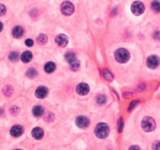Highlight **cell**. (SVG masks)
<instances>
[{
  "instance_id": "cell-1",
  "label": "cell",
  "mask_w": 160,
  "mask_h": 150,
  "mask_svg": "<svg viewBox=\"0 0 160 150\" xmlns=\"http://www.w3.org/2000/svg\"><path fill=\"white\" fill-rule=\"evenodd\" d=\"M130 58H131V55L127 49L121 48L115 52V59L119 64H125L128 62Z\"/></svg>"
},
{
  "instance_id": "cell-2",
  "label": "cell",
  "mask_w": 160,
  "mask_h": 150,
  "mask_svg": "<svg viewBox=\"0 0 160 150\" xmlns=\"http://www.w3.org/2000/svg\"><path fill=\"white\" fill-rule=\"evenodd\" d=\"M95 133L97 137L99 139H105L108 136L110 133V128L108 125L105 123H99L95 127Z\"/></svg>"
},
{
  "instance_id": "cell-3",
  "label": "cell",
  "mask_w": 160,
  "mask_h": 150,
  "mask_svg": "<svg viewBox=\"0 0 160 150\" xmlns=\"http://www.w3.org/2000/svg\"><path fill=\"white\" fill-rule=\"evenodd\" d=\"M141 127L145 132H151L155 128V122L150 117H145L141 121Z\"/></svg>"
},
{
  "instance_id": "cell-4",
  "label": "cell",
  "mask_w": 160,
  "mask_h": 150,
  "mask_svg": "<svg viewBox=\"0 0 160 150\" xmlns=\"http://www.w3.org/2000/svg\"><path fill=\"white\" fill-rule=\"evenodd\" d=\"M61 12L65 16H70L74 13V6L72 2L65 1L61 4Z\"/></svg>"
},
{
  "instance_id": "cell-5",
  "label": "cell",
  "mask_w": 160,
  "mask_h": 150,
  "mask_svg": "<svg viewBox=\"0 0 160 150\" xmlns=\"http://www.w3.org/2000/svg\"><path fill=\"white\" fill-rule=\"evenodd\" d=\"M145 5L140 1H135L131 5V12L136 16H140L145 12Z\"/></svg>"
},
{
  "instance_id": "cell-6",
  "label": "cell",
  "mask_w": 160,
  "mask_h": 150,
  "mask_svg": "<svg viewBox=\"0 0 160 150\" xmlns=\"http://www.w3.org/2000/svg\"><path fill=\"white\" fill-rule=\"evenodd\" d=\"M160 60L157 55H151L147 59V65L149 68L155 69L159 65Z\"/></svg>"
},
{
  "instance_id": "cell-7",
  "label": "cell",
  "mask_w": 160,
  "mask_h": 150,
  "mask_svg": "<svg viewBox=\"0 0 160 150\" xmlns=\"http://www.w3.org/2000/svg\"><path fill=\"white\" fill-rule=\"evenodd\" d=\"M68 37L66 34H58L56 38V42L58 46H61V47H65L68 44Z\"/></svg>"
},
{
  "instance_id": "cell-8",
  "label": "cell",
  "mask_w": 160,
  "mask_h": 150,
  "mask_svg": "<svg viewBox=\"0 0 160 150\" xmlns=\"http://www.w3.org/2000/svg\"><path fill=\"white\" fill-rule=\"evenodd\" d=\"M76 124L78 127L84 128L89 125V120L84 116H79L76 119Z\"/></svg>"
},
{
  "instance_id": "cell-9",
  "label": "cell",
  "mask_w": 160,
  "mask_h": 150,
  "mask_svg": "<svg viewBox=\"0 0 160 150\" xmlns=\"http://www.w3.org/2000/svg\"><path fill=\"white\" fill-rule=\"evenodd\" d=\"M89 85L85 83H80L77 87V92L80 95H85L89 92Z\"/></svg>"
},
{
  "instance_id": "cell-10",
  "label": "cell",
  "mask_w": 160,
  "mask_h": 150,
  "mask_svg": "<svg viewBox=\"0 0 160 150\" xmlns=\"http://www.w3.org/2000/svg\"><path fill=\"white\" fill-rule=\"evenodd\" d=\"M49 90L45 86H40L35 91V95L38 97V99H44L47 96Z\"/></svg>"
},
{
  "instance_id": "cell-11",
  "label": "cell",
  "mask_w": 160,
  "mask_h": 150,
  "mask_svg": "<svg viewBox=\"0 0 160 150\" xmlns=\"http://www.w3.org/2000/svg\"><path fill=\"white\" fill-rule=\"evenodd\" d=\"M24 132V128L20 125H14L10 129V134L13 137H19Z\"/></svg>"
},
{
  "instance_id": "cell-12",
  "label": "cell",
  "mask_w": 160,
  "mask_h": 150,
  "mask_svg": "<svg viewBox=\"0 0 160 150\" xmlns=\"http://www.w3.org/2000/svg\"><path fill=\"white\" fill-rule=\"evenodd\" d=\"M32 136L35 139H41L44 136V130L41 127H34L32 130Z\"/></svg>"
},
{
  "instance_id": "cell-13",
  "label": "cell",
  "mask_w": 160,
  "mask_h": 150,
  "mask_svg": "<svg viewBox=\"0 0 160 150\" xmlns=\"http://www.w3.org/2000/svg\"><path fill=\"white\" fill-rule=\"evenodd\" d=\"M65 59L66 60H67V62L69 63V64L71 65V64H73L74 63H75L76 61H77V56H76L74 52H67V53H66Z\"/></svg>"
},
{
  "instance_id": "cell-14",
  "label": "cell",
  "mask_w": 160,
  "mask_h": 150,
  "mask_svg": "<svg viewBox=\"0 0 160 150\" xmlns=\"http://www.w3.org/2000/svg\"><path fill=\"white\" fill-rule=\"evenodd\" d=\"M32 58L33 55L30 51H25V52H24L21 55V60L23 61L24 64H28V63L31 62Z\"/></svg>"
},
{
  "instance_id": "cell-15",
  "label": "cell",
  "mask_w": 160,
  "mask_h": 150,
  "mask_svg": "<svg viewBox=\"0 0 160 150\" xmlns=\"http://www.w3.org/2000/svg\"><path fill=\"white\" fill-rule=\"evenodd\" d=\"M12 33H13V37L16 38H19L24 34V29L22 27L16 26L15 28H13Z\"/></svg>"
},
{
  "instance_id": "cell-16",
  "label": "cell",
  "mask_w": 160,
  "mask_h": 150,
  "mask_svg": "<svg viewBox=\"0 0 160 150\" xmlns=\"http://www.w3.org/2000/svg\"><path fill=\"white\" fill-rule=\"evenodd\" d=\"M33 114L35 117H41L44 114V109L41 106H35L33 108Z\"/></svg>"
},
{
  "instance_id": "cell-17",
  "label": "cell",
  "mask_w": 160,
  "mask_h": 150,
  "mask_svg": "<svg viewBox=\"0 0 160 150\" xmlns=\"http://www.w3.org/2000/svg\"><path fill=\"white\" fill-rule=\"evenodd\" d=\"M56 64L53 62H49L45 65V70L46 73H51L56 70Z\"/></svg>"
},
{
  "instance_id": "cell-18",
  "label": "cell",
  "mask_w": 160,
  "mask_h": 150,
  "mask_svg": "<svg viewBox=\"0 0 160 150\" xmlns=\"http://www.w3.org/2000/svg\"><path fill=\"white\" fill-rule=\"evenodd\" d=\"M152 10L155 13H160V2L158 0H154L152 2Z\"/></svg>"
},
{
  "instance_id": "cell-19",
  "label": "cell",
  "mask_w": 160,
  "mask_h": 150,
  "mask_svg": "<svg viewBox=\"0 0 160 150\" xmlns=\"http://www.w3.org/2000/svg\"><path fill=\"white\" fill-rule=\"evenodd\" d=\"M102 74H103V77L106 80H107L108 82H112L113 79V75L108 70H103L102 71Z\"/></svg>"
},
{
  "instance_id": "cell-20",
  "label": "cell",
  "mask_w": 160,
  "mask_h": 150,
  "mask_svg": "<svg viewBox=\"0 0 160 150\" xmlns=\"http://www.w3.org/2000/svg\"><path fill=\"white\" fill-rule=\"evenodd\" d=\"M38 74V72L34 68H29L27 71V76L30 78H34Z\"/></svg>"
},
{
  "instance_id": "cell-21",
  "label": "cell",
  "mask_w": 160,
  "mask_h": 150,
  "mask_svg": "<svg viewBox=\"0 0 160 150\" xmlns=\"http://www.w3.org/2000/svg\"><path fill=\"white\" fill-rule=\"evenodd\" d=\"M9 59L12 62H16V61L18 60L19 59V55L16 52H12L9 55Z\"/></svg>"
},
{
  "instance_id": "cell-22",
  "label": "cell",
  "mask_w": 160,
  "mask_h": 150,
  "mask_svg": "<svg viewBox=\"0 0 160 150\" xmlns=\"http://www.w3.org/2000/svg\"><path fill=\"white\" fill-rule=\"evenodd\" d=\"M47 40H48V38L47 36L45 35V34H40L39 36L38 37V42L39 44H45L46 42H47Z\"/></svg>"
},
{
  "instance_id": "cell-23",
  "label": "cell",
  "mask_w": 160,
  "mask_h": 150,
  "mask_svg": "<svg viewBox=\"0 0 160 150\" xmlns=\"http://www.w3.org/2000/svg\"><path fill=\"white\" fill-rule=\"evenodd\" d=\"M13 88L10 86H6L3 88L4 95H6V96H10L13 94Z\"/></svg>"
},
{
  "instance_id": "cell-24",
  "label": "cell",
  "mask_w": 160,
  "mask_h": 150,
  "mask_svg": "<svg viewBox=\"0 0 160 150\" xmlns=\"http://www.w3.org/2000/svg\"><path fill=\"white\" fill-rule=\"evenodd\" d=\"M106 102V97L104 95H99L97 97V103L99 105L105 104Z\"/></svg>"
},
{
  "instance_id": "cell-25",
  "label": "cell",
  "mask_w": 160,
  "mask_h": 150,
  "mask_svg": "<svg viewBox=\"0 0 160 150\" xmlns=\"http://www.w3.org/2000/svg\"><path fill=\"white\" fill-rule=\"evenodd\" d=\"M6 13V8L3 4H0V16H4Z\"/></svg>"
},
{
  "instance_id": "cell-26",
  "label": "cell",
  "mask_w": 160,
  "mask_h": 150,
  "mask_svg": "<svg viewBox=\"0 0 160 150\" xmlns=\"http://www.w3.org/2000/svg\"><path fill=\"white\" fill-rule=\"evenodd\" d=\"M10 112H11L12 114L17 115L19 113V108L16 106H13V107L10 109Z\"/></svg>"
},
{
  "instance_id": "cell-27",
  "label": "cell",
  "mask_w": 160,
  "mask_h": 150,
  "mask_svg": "<svg viewBox=\"0 0 160 150\" xmlns=\"http://www.w3.org/2000/svg\"><path fill=\"white\" fill-rule=\"evenodd\" d=\"M152 148L154 150H160V142L159 141H155L152 144Z\"/></svg>"
},
{
  "instance_id": "cell-28",
  "label": "cell",
  "mask_w": 160,
  "mask_h": 150,
  "mask_svg": "<svg viewBox=\"0 0 160 150\" xmlns=\"http://www.w3.org/2000/svg\"><path fill=\"white\" fill-rule=\"evenodd\" d=\"M70 67H71V68H72L73 70H78L79 67H80V63H79L78 61H76L75 63H74L73 64H71Z\"/></svg>"
},
{
  "instance_id": "cell-29",
  "label": "cell",
  "mask_w": 160,
  "mask_h": 150,
  "mask_svg": "<svg viewBox=\"0 0 160 150\" xmlns=\"http://www.w3.org/2000/svg\"><path fill=\"white\" fill-rule=\"evenodd\" d=\"M123 127V119L122 118H119V121H118V128H119V132L122 131Z\"/></svg>"
},
{
  "instance_id": "cell-30",
  "label": "cell",
  "mask_w": 160,
  "mask_h": 150,
  "mask_svg": "<svg viewBox=\"0 0 160 150\" xmlns=\"http://www.w3.org/2000/svg\"><path fill=\"white\" fill-rule=\"evenodd\" d=\"M25 44H26V46H28V47H31V46H33V45H34V42H33V40L31 39V38H28V39H27L26 41H25Z\"/></svg>"
},
{
  "instance_id": "cell-31",
  "label": "cell",
  "mask_w": 160,
  "mask_h": 150,
  "mask_svg": "<svg viewBox=\"0 0 160 150\" xmlns=\"http://www.w3.org/2000/svg\"><path fill=\"white\" fill-rule=\"evenodd\" d=\"M138 103H139V100H134V101L131 102V104H130V106H129V109H128V110H131V109H133V108H134V106H135L136 104H137Z\"/></svg>"
},
{
  "instance_id": "cell-32",
  "label": "cell",
  "mask_w": 160,
  "mask_h": 150,
  "mask_svg": "<svg viewBox=\"0 0 160 150\" xmlns=\"http://www.w3.org/2000/svg\"><path fill=\"white\" fill-rule=\"evenodd\" d=\"M154 38H155V39H160V31H155V34H154Z\"/></svg>"
},
{
  "instance_id": "cell-33",
  "label": "cell",
  "mask_w": 160,
  "mask_h": 150,
  "mask_svg": "<svg viewBox=\"0 0 160 150\" xmlns=\"http://www.w3.org/2000/svg\"><path fill=\"white\" fill-rule=\"evenodd\" d=\"M129 150H141L139 146H137V145H133L131 148H129Z\"/></svg>"
},
{
  "instance_id": "cell-34",
  "label": "cell",
  "mask_w": 160,
  "mask_h": 150,
  "mask_svg": "<svg viewBox=\"0 0 160 150\" xmlns=\"http://www.w3.org/2000/svg\"><path fill=\"white\" fill-rule=\"evenodd\" d=\"M2 29H3V24H2V22H0V32L2 31Z\"/></svg>"
},
{
  "instance_id": "cell-35",
  "label": "cell",
  "mask_w": 160,
  "mask_h": 150,
  "mask_svg": "<svg viewBox=\"0 0 160 150\" xmlns=\"http://www.w3.org/2000/svg\"><path fill=\"white\" fill-rule=\"evenodd\" d=\"M16 150H22V149H16Z\"/></svg>"
}]
</instances>
